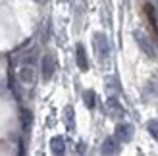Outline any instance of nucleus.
Listing matches in <instances>:
<instances>
[{
    "instance_id": "ddd939ff",
    "label": "nucleus",
    "mask_w": 158,
    "mask_h": 156,
    "mask_svg": "<svg viewBox=\"0 0 158 156\" xmlns=\"http://www.w3.org/2000/svg\"><path fill=\"white\" fill-rule=\"evenodd\" d=\"M147 129H148V133L152 135V139L158 141V120H151L147 123Z\"/></svg>"
},
{
    "instance_id": "423d86ee",
    "label": "nucleus",
    "mask_w": 158,
    "mask_h": 156,
    "mask_svg": "<svg viewBox=\"0 0 158 156\" xmlns=\"http://www.w3.org/2000/svg\"><path fill=\"white\" fill-rule=\"evenodd\" d=\"M54 69H56V62H54L52 54H44L43 58V79L48 81L50 77L54 75Z\"/></svg>"
},
{
    "instance_id": "f03ea898",
    "label": "nucleus",
    "mask_w": 158,
    "mask_h": 156,
    "mask_svg": "<svg viewBox=\"0 0 158 156\" xmlns=\"http://www.w3.org/2000/svg\"><path fill=\"white\" fill-rule=\"evenodd\" d=\"M133 37H135V43L139 44V48L143 50V54H147L151 60H156V48L152 46L151 39H148L143 31H135V33H133Z\"/></svg>"
},
{
    "instance_id": "f257e3e1",
    "label": "nucleus",
    "mask_w": 158,
    "mask_h": 156,
    "mask_svg": "<svg viewBox=\"0 0 158 156\" xmlns=\"http://www.w3.org/2000/svg\"><path fill=\"white\" fill-rule=\"evenodd\" d=\"M18 81L23 87H33L37 83V66H35V56H23L19 66H18Z\"/></svg>"
},
{
    "instance_id": "39448f33",
    "label": "nucleus",
    "mask_w": 158,
    "mask_h": 156,
    "mask_svg": "<svg viewBox=\"0 0 158 156\" xmlns=\"http://www.w3.org/2000/svg\"><path fill=\"white\" fill-rule=\"evenodd\" d=\"M116 139L120 143H129L133 139V125L131 123H118L116 125Z\"/></svg>"
},
{
    "instance_id": "9d476101",
    "label": "nucleus",
    "mask_w": 158,
    "mask_h": 156,
    "mask_svg": "<svg viewBox=\"0 0 158 156\" xmlns=\"http://www.w3.org/2000/svg\"><path fill=\"white\" fill-rule=\"evenodd\" d=\"M64 123H66V127L69 131L75 129V112H73L72 106H66L64 108Z\"/></svg>"
},
{
    "instance_id": "6e6552de",
    "label": "nucleus",
    "mask_w": 158,
    "mask_h": 156,
    "mask_svg": "<svg viewBox=\"0 0 158 156\" xmlns=\"http://www.w3.org/2000/svg\"><path fill=\"white\" fill-rule=\"evenodd\" d=\"M50 150H52V154H64L66 152V139L60 135L52 137L50 139Z\"/></svg>"
},
{
    "instance_id": "20e7f679",
    "label": "nucleus",
    "mask_w": 158,
    "mask_h": 156,
    "mask_svg": "<svg viewBox=\"0 0 158 156\" xmlns=\"http://www.w3.org/2000/svg\"><path fill=\"white\" fill-rule=\"evenodd\" d=\"M106 112H108L110 118H123V116H125L123 106L120 104V100L114 98V96H110L106 100Z\"/></svg>"
},
{
    "instance_id": "7ed1b4c3",
    "label": "nucleus",
    "mask_w": 158,
    "mask_h": 156,
    "mask_svg": "<svg viewBox=\"0 0 158 156\" xmlns=\"http://www.w3.org/2000/svg\"><path fill=\"white\" fill-rule=\"evenodd\" d=\"M94 50H97V56L98 60H106L110 56V43H108V37L104 33H94Z\"/></svg>"
},
{
    "instance_id": "9b49d317",
    "label": "nucleus",
    "mask_w": 158,
    "mask_h": 156,
    "mask_svg": "<svg viewBox=\"0 0 158 156\" xmlns=\"http://www.w3.org/2000/svg\"><path fill=\"white\" fill-rule=\"evenodd\" d=\"M31 121H33V116H31V112H29V110H23V112H21V123H23V131H25V133H29Z\"/></svg>"
},
{
    "instance_id": "1a4fd4ad",
    "label": "nucleus",
    "mask_w": 158,
    "mask_h": 156,
    "mask_svg": "<svg viewBox=\"0 0 158 156\" xmlns=\"http://www.w3.org/2000/svg\"><path fill=\"white\" fill-rule=\"evenodd\" d=\"M77 66H79V69L81 72H87L89 69V60H87V52H85V46L83 44H77Z\"/></svg>"
},
{
    "instance_id": "0eeeda50",
    "label": "nucleus",
    "mask_w": 158,
    "mask_h": 156,
    "mask_svg": "<svg viewBox=\"0 0 158 156\" xmlns=\"http://www.w3.org/2000/svg\"><path fill=\"white\" fill-rule=\"evenodd\" d=\"M102 154H118L120 152V141L116 137H108L104 143H102Z\"/></svg>"
},
{
    "instance_id": "f8f14e48",
    "label": "nucleus",
    "mask_w": 158,
    "mask_h": 156,
    "mask_svg": "<svg viewBox=\"0 0 158 156\" xmlns=\"http://www.w3.org/2000/svg\"><path fill=\"white\" fill-rule=\"evenodd\" d=\"M94 98H97L94 91H85L83 92V102H85L87 108H94Z\"/></svg>"
}]
</instances>
